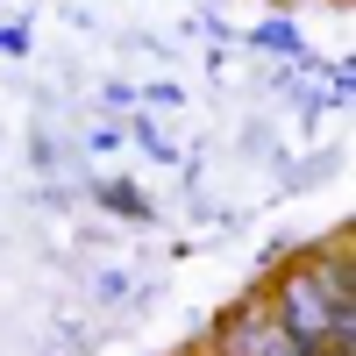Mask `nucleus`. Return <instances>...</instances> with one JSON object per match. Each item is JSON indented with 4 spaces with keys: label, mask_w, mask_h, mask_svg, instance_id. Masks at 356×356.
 <instances>
[{
    "label": "nucleus",
    "mask_w": 356,
    "mask_h": 356,
    "mask_svg": "<svg viewBox=\"0 0 356 356\" xmlns=\"http://www.w3.org/2000/svg\"><path fill=\"white\" fill-rule=\"evenodd\" d=\"M264 307H271L278 335L300 349V356H335V349H356V307H335L328 292L314 285L307 264H292V271L271 278L264 292Z\"/></svg>",
    "instance_id": "nucleus-1"
},
{
    "label": "nucleus",
    "mask_w": 356,
    "mask_h": 356,
    "mask_svg": "<svg viewBox=\"0 0 356 356\" xmlns=\"http://www.w3.org/2000/svg\"><path fill=\"white\" fill-rule=\"evenodd\" d=\"M285 335H278V321L264 300H243V307H228L214 321V335H207V356H271Z\"/></svg>",
    "instance_id": "nucleus-2"
},
{
    "label": "nucleus",
    "mask_w": 356,
    "mask_h": 356,
    "mask_svg": "<svg viewBox=\"0 0 356 356\" xmlns=\"http://www.w3.org/2000/svg\"><path fill=\"white\" fill-rule=\"evenodd\" d=\"M100 200H107V207H122V214H136V221L150 214V200H143L136 186H122V178H114V186H100Z\"/></svg>",
    "instance_id": "nucleus-3"
},
{
    "label": "nucleus",
    "mask_w": 356,
    "mask_h": 356,
    "mask_svg": "<svg viewBox=\"0 0 356 356\" xmlns=\"http://www.w3.org/2000/svg\"><path fill=\"white\" fill-rule=\"evenodd\" d=\"M257 43H264V50H292V29H285V22H271V29H257Z\"/></svg>",
    "instance_id": "nucleus-4"
},
{
    "label": "nucleus",
    "mask_w": 356,
    "mask_h": 356,
    "mask_svg": "<svg viewBox=\"0 0 356 356\" xmlns=\"http://www.w3.org/2000/svg\"><path fill=\"white\" fill-rule=\"evenodd\" d=\"M335 356H349V349H335Z\"/></svg>",
    "instance_id": "nucleus-5"
}]
</instances>
